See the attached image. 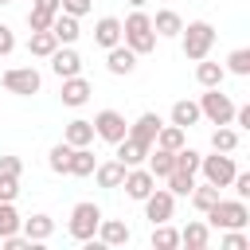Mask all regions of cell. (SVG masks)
Wrapping results in <instances>:
<instances>
[{
  "label": "cell",
  "instance_id": "obj_17",
  "mask_svg": "<svg viewBox=\"0 0 250 250\" xmlns=\"http://www.w3.org/2000/svg\"><path fill=\"white\" fill-rule=\"evenodd\" d=\"M113 148H117L113 160H121L125 168H137V164H145V156H148V145H141V141H133V137H121Z\"/></svg>",
  "mask_w": 250,
  "mask_h": 250
},
{
  "label": "cell",
  "instance_id": "obj_42",
  "mask_svg": "<svg viewBox=\"0 0 250 250\" xmlns=\"http://www.w3.org/2000/svg\"><path fill=\"white\" fill-rule=\"evenodd\" d=\"M230 188H234V195H238V199H250V172H234Z\"/></svg>",
  "mask_w": 250,
  "mask_h": 250
},
{
  "label": "cell",
  "instance_id": "obj_19",
  "mask_svg": "<svg viewBox=\"0 0 250 250\" xmlns=\"http://www.w3.org/2000/svg\"><path fill=\"white\" fill-rule=\"evenodd\" d=\"M55 16H59V0H31V12H27V27H31V31H47Z\"/></svg>",
  "mask_w": 250,
  "mask_h": 250
},
{
  "label": "cell",
  "instance_id": "obj_12",
  "mask_svg": "<svg viewBox=\"0 0 250 250\" xmlns=\"http://www.w3.org/2000/svg\"><path fill=\"white\" fill-rule=\"evenodd\" d=\"M62 82V105H70V109H78V105H86L90 102V94H94V86L82 78V74H74V78H59Z\"/></svg>",
  "mask_w": 250,
  "mask_h": 250
},
{
  "label": "cell",
  "instance_id": "obj_29",
  "mask_svg": "<svg viewBox=\"0 0 250 250\" xmlns=\"http://www.w3.org/2000/svg\"><path fill=\"white\" fill-rule=\"evenodd\" d=\"M94 152H90V145H82V148H70V168H66V176H90L94 172Z\"/></svg>",
  "mask_w": 250,
  "mask_h": 250
},
{
  "label": "cell",
  "instance_id": "obj_30",
  "mask_svg": "<svg viewBox=\"0 0 250 250\" xmlns=\"http://www.w3.org/2000/svg\"><path fill=\"white\" fill-rule=\"evenodd\" d=\"M145 168H148V172H152L156 180H164V176L172 172V152H168V148H156V145H152V148H148V156H145Z\"/></svg>",
  "mask_w": 250,
  "mask_h": 250
},
{
  "label": "cell",
  "instance_id": "obj_45",
  "mask_svg": "<svg viewBox=\"0 0 250 250\" xmlns=\"http://www.w3.org/2000/svg\"><path fill=\"white\" fill-rule=\"evenodd\" d=\"M125 4H129V8H145L148 0H125Z\"/></svg>",
  "mask_w": 250,
  "mask_h": 250
},
{
  "label": "cell",
  "instance_id": "obj_32",
  "mask_svg": "<svg viewBox=\"0 0 250 250\" xmlns=\"http://www.w3.org/2000/svg\"><path fill=\"white\" fill-rule=\"evenodd\" d=\"M176 246H180V230L168 223H156L152 227V250H176Z\"/></svg>",
  "mask_w": 250,
  "mask_h": 250
},
{
  "label": "cell",
  "instance_id": "obj_14",
  "mask_svg": "<svg viewBox=\"0 0 250 250\" xmlns=\"http://www.w3.org/2000/svg\"><path fill=\"white\" fill-rule=\"evenodd\" d=\"M51 35H55L62 47H74V43H78V35H82V27H78V16H70V12H59V16L51 20Z\"/></svg>",
  "mask_w": 250,
  "mask_h": 250
},
{
  "label": "cell",
  "instance_id": "obj_3",
  "mask_svg": "<svg viewBox=\"0 0 250 250\" xmlns=\"http://www.w3.org/2000/svg\"><path fill=\"white\" fill-rule=\"evenodd\" d=\"M207 215V227H215V230H234V227H246L250 223V207H246V199H215V207L211 211H203Z\"/></svg>",
  "mask_w": 250,
  "mask_h": 250
},
{
  "label": "cell",
  "instance_id": "obj_13",
  "mask_svg": "<svg viewBox=\"0 0 250 250\" xmlns=\"http://www.w3.org/2000/svg\"><path fill=\"white\" fill-rule=\"evenodd\" d=\"M137 59H141V55H133L125 43H117V47L105 51V70L117 74V78H121V74H133V70H137Z\"/></svg>",
  "mask_w": 250,
  "mask_h": 250
},
{
  "label": "cell",
  "instance_id": "obj_16",
  "mask_svg": "<svg viewBox=\"0 0 250 250\" xmlns=\"http://www.w3.org/2000/svg\"><path fill=\"white\" fill-rule=\"evenodd\" d=\"M94 43H98L102 51L117 47V43H121V20H117V16H102V20L94 23Z\"/></svg>",
  "mask_w": 250,
  "mask_h": 250
},
{
  "label": "cell",
  "instance_id": "obj_6",
  "mask_svg": "<svg viewBox=\"0 0 250 250\" xmlns=\"http://www.w3.org/2000/svg\"><path fill=\"white\" fill-rule=\"evenodd\" d=\"M0 82H4V90L16 94V98H31V94H39V86H43V78H39L35 66H12V70H0Z\"/></svg>",
  "mask_w": 250,
  "mask_h": 250
},
{
  "label": "cell",
  "instance_id": "obj_44",
  "mask_svg": "<svg viewBox=\"0 0 250 250\" xmlns=\"http://www.w3.org/2000/svg\"><path fill=\"white\" fill-rule=\"evenodd\" d=\"M0 172H4V176H20V172H23V160H20V156H12V152H8V156H0Z\"/></svg>",
  "mask_w": 250,
  "mask_h": 250
},
{
  "label": "cell",
  "instance_id": "obj_18",
  "mask_svg": "<svg viewBox=\"0 0 250 250\" xmlns=\"http://www.w3.org/2000/svg\"><path fill=\"white\" fill-rule=\"evenodd\" d=\"M94 238H98L102 246H125V242H129L133 234H129V227H125L121 219H102V223H98V234H94Z\"/></svg>",
  "mask_w": 250,
  "mask_h": 250
},
{
  "label": "cell",
  "instance_id": "obj_28",
  "mask_svg": "<svg viewBox=\"0 0 250 250\" xmlns=\"http://www.w3.org/2000/svg\"><path fill=\"white\" fill-rule=\"evenodd\" d=\"M55 47H59V39L51 35V27L47 31H31V39H27V55H35V59H51Z\"/></svg>",
  "mask_w": 250,
  "mask_h": 250
},
{
  "label": "cell",
  "instance_id": "obj_33",
  "mask_svg": "<svg viewBox=\"0 0 250 250\" xmlns=\"http://www.w3.org/2000/svg\"><path fill=\"white\" fill-rule=\"evenodd\" d=\"M211 148H215V152H234V148H238V129L219 125V129L211 133Z\"/></svg>",
  "mask_w": 250,
  "mask_h": 250
},
{
  "label": "cell",
  "instance_id": "obj_23",
  "mask_svg": "<svg viewBox=\"0 0 250 250\" xmlns=\"http://www.w3.org/2000/svg\"><path fill=\"white\" fill-rule=\"evenodd\" d=\"M211 242V227L203 223V219H191L184 230H180V246H188V250H203Z\"/></svg>",
  "mask_w": 250,
  "mask_h": 250
},
{
  "label": "cell",
  "instance_id": "obj_9",
  "mask_svg": "<svg viewBox=\"0 0 250 250\" xmlns=\"http://www.w3.org/2000/svg\"><path fill=\"white\" fill-rule=\"evenodd\" d=\"M125 133H129V121H125L117 109H102V113H94V137H102L105 145H117Z\"/></svg>",
  "mask_w": 250,
  "mask_h": 250
},
{
  "label": "cell",
  "instance_id": "obj_31",
  "mask_svg": "<svg viewBox=\"0 0 250 250\" xmlns=\"http://www.w3.org/2000/svg\"><path fill=\"white\" fill-rule=\"evenodd\" d=\"M188 199H191V207L203 215V211H211V207H215V199H219V188H211V184L203 180V184H195V188L188 191Z\"/></svg>",
  "mask_w": 250,
  "mask_h": 250
},
{
  "label": "cell",
  "instance_id": "obj_1",
  "mask_svg": "<svg viewBox=\"0 0 250 250\" xmlns=\"http://www.w3.org/2000/svg\"><path fill=\"white\" fill-rule=\"evenodd\" d=\"M121 43L133 51V55H148L156 47V31H152V16L145 8H133L121 23Z\"/></svg>",
  "mask_w": 250,
  "mask_h": 250
},
{
  "label": "cell",
  "instance_id": "obj_27",
  "mask_svg": "<svg viewBox=\"0 0 250 250\" xmlns=\"http://www.w3.org/2000/svg\"><path fill=\"white\" fill-rule=\"evenodd\" d=\"M223 78H227L223 62H207V59H199V62H195V82H199L203 90H211V86H223Z\"/></svg>",
  "mask_w": 250,
  "mask_h": 250
},
{
  "label": "cell",
  "instance_id": "obj_20",
  "mask_svg": "<svg viewBox=\"0 0 250 250\" xmlns=\"http://www.w3.org/2000/svg\"><path fill=\"white\" fill-rule=\"evenodd\" d=\"M62 141H66L70 148L94 145V121H86V117H74V121H66V129H62Z\"/></svg>",
  "mask_w": 250,
  "mask_h": 250
},
{
  "label": "cell",
  "instance_id": "obj_26",
  "mask_svg": "<svg viewBox=\"0 0 250 250\" xmlns=\"http://www.w3.org/2000/svg\"><path fill=\"white\" fill-rule=\"evenodd\" d=\"M152 145H156V148L176 152V148H184V145H188V129H180V125H172V121H168V125H160V129H156V141H152Z\"/></svg>",
  "mask_w": 250,
  "mask_h": 250
},
{
  "label": "cell",
  "instance_id": "obj_40",
  "mask_svg": "<svg viewBox=\"0 0 250 250\" xmlns=\"http://www.w3.org/2000/svg\"><path fill=\"white\" fill-rule=\"evenodd\" d=\"M16 195H20V176L0 172V203H16Z\"/></svg>",
  "mask_w": 250,
  "mask_h": 250
},
{
  "label": "cell",
  "instance_id": "obj_25",
  "mask_svg": "<svg viewBox=\"0 0 250 250\" xmlns=\"http://www.w3.org/2000/svg\"><path fill=\"white\" fill-rule=\"evenodd\" d=\"M168 121H172V125H180V129H191V125L199 121V102H188V98L172 102V113H168Z\"/></svg>",
  "mask_w": 250,
  "mask_h": 250
},
{
  "label": "cell",
  "instance_id": "obj_2",
  "mask_svg": "<svg viewBox=\"0 0 250 250\" xmlns=\"http://www.w3.org/2000/svg\"><path fill=\"white\" fill-rule=\"evenodd\" d=\"M180 47H184V55L191 59V62H199V59H207L211 55V47H215V27L207 23V20H191V23H184L180 27Z\"/></svg>",
  "mask_w": 250,
  "mask_h": 250
},
{
  "label": "cell",
  "instance_id": "obj_37",
  "mask_svg": "<svg viewBox=\"0 0 250 250\" xmlns=\"http://www.w3.org/2000/svg\"><path fill=\"white\" fill-rule=\"evenodd\" d=\"M164 180H168V191H172L176 199H180V195H188V191L195 188V176H191V172H176V168H172Z\"/></svg>",
  "mask_w": 250,
  "mask_h": 250
},
{
  "label": "cell",
  "instance_id": "obj_4",
  "mask_svg": "<svg viewBox=\"0 0 250 250\" xmlns=\"http://www.w3.org/2000/svg\"><path fill=\"white\" fill-rule=\"evenodd\" d=\"M98 223H102V207H98V203H90V199H82V203H74V207H70L66 230H70V238H74V242H94Z\"/></svg>",
  "mask_w": 250,
  "mask_h": 250
},
{
  "label": "cell",
  "instance_id": "obj_35",
  "mask_svg": "<svg viewBox=\"0 0 250 250\" xmlns=\"http://www.w3.org/2000/svg\"><path fill=\"white\" fill-rule=\"evenodd\" d=\"M223 70H230V74L246 78V74H250V47H234V51L227 55V66H223Z\"/></svg>",
  "mask_w": 250,
  "mask_h": 250
},
{
  "label": "cell",
  "instance_id": "obj_22",
  "mask_svg": "<svg viewBox=\"0 0 250 250\" xmlns=\"http://www.w3.org/2000/svg\"><path fill=\"white\" fill-rule=\"evenodd\" d=\"M20 230H23V234H27L31 242H47V238L55 234V219L39 211V215H31V219H23V223H20Z\"/></svg>",
  "mask_w": 250,
  "mask_h": 250
},
{
  "label": "cell",
  "instance_id": "obj_5",
  "mask_svg": "<svg viewBox=\"0 0 250 250\" xmlns=\"http://www.w3.org/2000/svg\"><path fill=\"white\" fill-rule=\"evenodd\" d=\"M199 172H203V180H207L211 188H230L238 164H234L230 152H215V156H199Z\"/></svg>",
  "mask_w": 250,
  "mask_h": 250
},
{
  "label": "cell",
  "instance_id": "obj_15",
  "mask_svg": "<svg viewBox=\"0 0 250 250\" xmlns=\"http://www.w3.org/2000/svg\"><path fill=\"white\" fill-rule=\"evenodd\" d=\"M160 125H164V121H160V113H152V109H148V113H141V117L129 125V133H125V137H133V141H141V145H148V148H152V141H156V129H160Z\"/></svg>",
  "mask_w": 250,
  "mask_h": 250
},
{
  "label": "cell",
  "instance_id": "obj_34",
  "mask_svg": "<svg viewBox=\"0 0 250 250\" xmlns=\"http://www.w3.org/2000/svg\"><path fill=\"white\" fill-rule=\"evenodd\" d=\"M47 168L59 172V176H66V168H70V145H66V141L51 145V152H47Z\"/></svg>",
  "mask_w": 250,
  "mask_h": 250
},
{
  "label": "cell",
  "instance_id": "obj_8",
  "mask_svg": "<svg viewBox=\"0 0 250 250\" xmlns=\"http://www.w3.org/2000/svg\"><path fill=\"white\" fill-rule=\"evenodd\" d=\"M141 203H145V219H148L152 227H156V223H168L172 211H176V195H172L168 188H152Z\"/></svg>",
  "mask_w": 250,
  "mask_h": 250
},
{
  "label": "cell",
  "instance_id": "obj_39",
  "mask_svg": "<svg viewBox=\"0 0 250 250\" xmlns=\"http://www.w3.org/2000/svg\"><path fill=\"white\" fill-rule=\"evenodd\" d=\"M250 238H246V227H234V230H223V250H246Z\"/></svg>",
  "mask_w": 250,
  "mask_h": 250
},
{
  "label": "cell",
  "instance_id": "obj_38",
  "mask_svg": "<svg viewBox=\"0 0 250 250\" xmlns=\"http://www.w3.org/2000/svg\"><path fill=\"white\" fill-rule=\"evenodd\" d=\"M20 223H23V219H20L16 203H0V238H4V234H16Z\"/></svg>",
  "mask_w": 250,
  "mask_h": 250
},
{
  "label": "cell",
  "instance_id": "obj_7",
  "mask_svg": "<svg viewBox=\"0 0 250 250\" xmlns=\"http://www.w3.org/2000/svg\"><path fill=\"white\" fill-rule=\"evenodd\" d=\"M199 117H207L211 125H230V117H234V102H230L219 86H211V90L199 98Z\"/></svg>",
  "mask_w": 250,
  "mask_h": 250
},
{
  "label": "cell",
  "instance_id": "obj_43",
  "mask_svg": "<svg viewBox=\"0 0 250 250\" xmlns=\"http://www.w3.org/2000/svg\"><path fill=\"white\" fill-rule=\"evenodd\" d=\"M12 51H16V31H12L8 23H0V59L12 55Z\"/></svg>",
  "mask_w": 250,
  "mask_h": 250
},
{
  "label": "cell",
  "instance_id": "obj_24",
  "mask_svg": "<svg viewBox=\"0 0 250 250\" xmlns=\"http://www.w3.org/2000/svg\"><path fill=\"white\" fill-rule=\"evenodd\" d=\"M90 176L98 180V188H121V180H125V164H121V160H105V164H94Z\"/></svg>",
  "mask_w": 250,
  "mask_h": 250
},
{
  "label": "cell",
  "instance_id": "obj_10",
  "mask_svg": "<svg viewBox=\"0 0 250 250\" xmlns=\"http://www.w3.org/2000/svg\"><path fill=\"white\" fill-rule=\"evenodd\" d=\"M121 188H125V195H129V199H137V203H141V199H145V195L156 188V176H152L145 164H137V168H125Z\"/></svg>",
  "mask_w": 250,
  "mask_h": 250
},
{
  "label": "cell",
  "instance_id": "obj_46",
  "mask_svg": "<svg viewBox=\"0 0 250 250\" xmlns=\"http://www.w3.org/2000/svg\"><path fill=\"white\" fill-rule=\"evenodd\" d=\"M0 4H12V0H0Z\"/></svg>",
  "mask_w": 250,
  "mask_h": 250
},
{
  "label": "cell",
  "instance_id": "obj_21",
  "mask_svg": "<svg viewBox=\"0 0 250 250\" xmlns=\"http://www.w3.org/2000/svg\"><path fill=\"white\" fill-rule=\"evenodd\" d=\"M180 27H184V20H180V12H172V8H160V12L152 16V31H156V39H176Z\"/></svg>",
  "mask_w": 250,
  "mask_h": 250
},
{
  "label": "cell",
  "instance_id": "obj_41",
  "mask_svg": "<svg viewBox=\"0 0 250 250\" xmlns=\"http://www.w3.org/2000/svg\"><path fill=\"white\" fill-rule=\"evenodd\" d=\"M90 8H94V0H59V12H70V16H78V20H82Z\"/></svg>",
  "mask_w": 250,
  "mask_h": 250
},
{
  "label": "cell",
  "instance_id": "obj_11",
  "mask_svg": "<svg viewBox=\"0 0 250 250\" xmlns=\"http://www.w3.org/2000/svg\"><path fill=\"white\" fill-rule=\"evenodd\" d=\"M51 74L55 78H74V74H82V55L74 51V47H55L51 51Z\"/></svg>",
  "mask_w": 250,
  "mask_h": 250
},
{
  "label": "cell",
  "instance_id": "obj_36",
  "mask_svg": "<svg viewBox=\"0 0 250 250\" xmlns=\"http://www.w3.org/2000/svg\"><path fill=\"white\" fill-rule=\"evenodd\" d=\"M172 168H176V172H191V176H195V172H199V152H195V148H188V145H184V148H176V152H172Z\"/></svg>",
  "mask_w": 250,
  "mask_h": 250
}]
</instances>
